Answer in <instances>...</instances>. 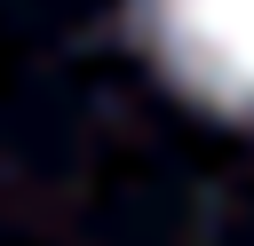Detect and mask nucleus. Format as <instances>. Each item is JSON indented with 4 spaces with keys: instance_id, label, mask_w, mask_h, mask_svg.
<instances>
[{
    "instance_id": "obj_1",
    "label": "nucleus",
    "mask_w": 254,
    "mask_h": 246,
    "mask_svg": "<svg viewBox=\"0 0 254 246\" xmlns=\"http://www.w3.org/2000/svg\"><path fill=\"white\" fill-rule=\"evenodd\" d=\"M135 24L175 87L254 119V0H135Z\"/></svg>"
}]
</instances>
